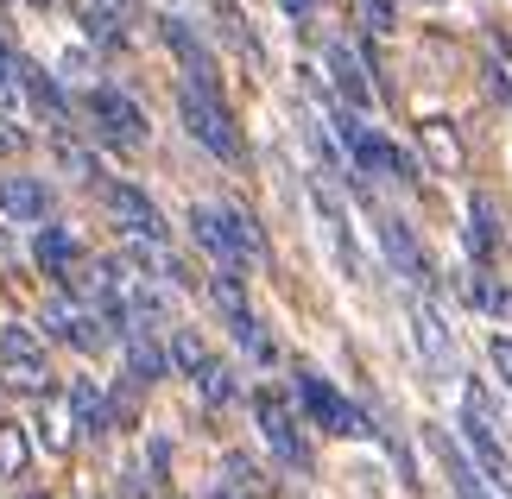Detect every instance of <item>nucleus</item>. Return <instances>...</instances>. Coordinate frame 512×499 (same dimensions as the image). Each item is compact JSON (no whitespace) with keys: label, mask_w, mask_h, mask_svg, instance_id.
<instances>
[{"label":"nucleus","mask_w":512,"mask_h":499,"mask_svg":"<svg viewBox=\"0 0 512 499\" xmlns=\"http://www.w3.org/2000/svg\"><path fill=\"white\" fill-rule=\"evenodd\" d=\"M190 234H196V247L215 259V272H234V278L266 272V241H260V222H253V215L228 209V203H196Z\"/></svg>","instance_id":"1"},{"label":"nucleus","mask_w":512,"mask_h":499,"mask_svg":"<svg viewBox=\"0 0 512 499\" xmlns=\"http://www.w3.org/2000/svg\"><path fill=\"white\" fill-rule=\"evenodd\" d=\"M177 114H184V133H190L209 158H222V165H241V158H247L222 83H184V89H177Z\"/></svg>","instance_id":"2"},{"label":"nucleus","mask_w":512,"mask_h":499,"mask_svg":"<svg viewBox=\"0 0 512 499\" xmlns=\"http://www.w3.org/2000/svg\"><path fill=\"white\" fill-rule=\"evenodd\" d=\"M89 121H95V133L108 139V146H121V152H140L146 139H152V127H146V114H140V102L133 95H121L114 83H95L89 89Z\"/></svg>","instance_id":"3"},{"label":"nucleus","mask_w":512,"mask_h":499,"mask_svg":"<svg viewBox=\"0 0 512 499\" xmlns=\"http://www.w3.org/2000/svg\"><path fill=\"white\" fill-rule=\"evenodd\" d=\"M0 373L26 392H51V367H45V335L26 329V323H7L0 329Z\"/></svg>","instance_id":"4"},{"label":"nucleus","mask_w":512,"mask_h":499,"mask_svg":"<svg viewBox=\"0 0 512 499\" xmlns=\"http://www.w3.org/2000/svg\"><path fill=\"white\" fill-rule=\"evenodd\" d=\"M298 398H304V411L317 417V424L329 430V436H367V417H361V405L354 398H342L336 386H329L323 373H298Z\"/></svg>","instance_id":"5"},{"label":"nucleus","mask_w":512,"mask_h":499,"mask_svg":"<svg viewBox=\"0 0 512 499\" xmlns=\"http://www.w3.org/2000/svg\"><path fill=\"white\" fill-rule=\"evenodd\" d=\"M253 417H260V436H266V449H272V462H285L291 474H310V443H304V430H298V417H291L272 392L253 398Z\"/></svg>","instance_id":"6"},{"label":"nucleus","mask_w":512,"mask_h":499,"mask_svg":"<svg viewBox=\"0 0 512 499\" xmlns=\"http://www.w3.org/2000/svg\"><path fill=\"white\" fill-rule=\"evenodd\" d=\"M462 443H468V455L481 462V474H487V481H494L500 493H512V455L500 449V436H494V417L481 411V398H475V392L462 398Z\"/></svg>","instance_id":"7"},{"label":"nucleus","mask_w":512,"mask_h":499,"mask_svg":"<svg viewBox=\"0 0 512 499\" xmlns=\"http://www.w3.org/2000/svg\"><path fill=\"white\" fill-rule=\"evenodd\" d=\"M108 209H114V222H121L127 241H165V215L159 203H152L146 190H133V184H108Z\"/></svg>","instance_id":"8"},{"label":"nucleus","mask_w":512,"mask_h":499,"mask_svg":"<svg viewBox=\"0 0 512 499\" xmlns=\"http://www.w3.org/2000/svg\"><path fill=\"white\" fill-rule=\"evenodd\" d=\"M38 335H45V342H70V348H102L95 316L83 304H64V297H51V304L38 310Z\"/></svg>","instance_id":"9"},{"label":"nucleus","mask_w":512,"mask_h":499,"mask_svg":"<svg viewBox=\"0 0 512 499\" xmlns=\"http://www.w3.org/2000/svg\"><path fill=\"white\" fill-rule=\"evenodd\" d=\"M373 228H380V247L392 259V272H405L411 285H430V259H424V247H418V234H411L405 215H380Z\"/></svg>","instance_id":"10"},{"label":"nucleus","mask_w":512,"mask_h":499,"mask_svg":"<svg viewBox=\"0 0 512 499\" xmlns=\"http://www.w3.org/2000/svg\"><path fill=\"white\" fill-rule=\"evenodd\" d=\"M0 209H7V222H45V215H51V190L38 184V177L13 171V177H0Z\"/></svg>","instance_id":"11"},{"label":"nucleus","mask_w":512,"mask_h":499,"mask_svg":"<svg viewBox=\"0 0 512 499\" xmlns=\"http://www.w3.org/2000/svg\"><path fill=\"white\" fill-rule=\"evenodd\" d=\"M329 121H336V133L348 139V152L361 158L367 171H392V146H386V139L373 133V127H367V121H361V114H354V108H336V114H329Z\"/></svg>","instance_id":"12"},{"label":"nucleus","mask_w":512,"mask_h":499,"mask_svg":"<svg viewBox=\"0 0 512 499\" xmlns=\"http://www.w3.org/2000/svg\"><path fill=\"white\" fill-rule=\"evenodd\" d=\"M411 342H418V354L449 379V367H456V342H449V329H443V316H437V310L411 304Z\"/></svg>","instance_id":"13"},{"label":"nucleus","mask_w":512,"mask_h":499,"mask_svg":"<svg viewBox=\"0 0 512 499\" xmlns=\"http://www.w3.org/2000/svg\"><path fill=\"white\" fill-rule=\"evenodd\" d=\"M430 449H437V462H443L449 481H456V493H462V499H494V487L481 481V462H468L462 443H449L443 430H430Z\"/></svg>","instance_id":"14"},{"label":"nucleus","mask_w":512,"mask_h":499,"mask_svg":"<svg viewBox=\"0 0 512 499\" xmlns=\"http://www.w3.org/2000/svg\"><path fill=\"white\" fill-rule=\"evenodd\" d=\"M32 259H38V272H51V278H70V266L83 259V247H76V234H70V228H57V222H38Z\"/></svg>","instance_id":"15"},{"label":"nucleus","mask_w":512,"mask_h":499,"mask_svg":"<svg viewBox=\"0 0 512 499\" xmlns=\"http://www.w3.org/2000/svg\"><path fill=\"white\" fill-rule=\"evenodd\" d=\"M165 45L177 51V57H184V83H215V64H209V51H203V38H196L190 26H184V19H177V13H165Z\"/></svg>","instance_id":"16"},{"label":"nucleus","mask_w":512,"mask_h":499,"mask_svg":"<svg viewBox=\"0 0 512 499\" xmlns=\"http://www.w3.org/2000/svg\"><path fill=\"white\" fill-rule=\"evenodd\" d=\"M323 57H329V76H336V89L348 95V108H354V114H367V108H373V83H367L361 57H354L348 45H329Z\"/></svg>","instance_id":"17"},{"label":"nucleus","mask_w":512,"mask_h":499,"mask_svg":"<svg viewBox=\"0 0 512 499\" xmlns=\"http://www.w3.org/2000/svg\"><path fill=\"white\" fill-rule=\"evenodd\" d=\"M70 7H76V19H83V32H89L102 51L127 45V19H121V7H114V0H70Z\"/></svg>","instance_id":"18"},{"label":"nucleus","mask_w":512,"mask_h":499,"mask_svg":"<svg viewBox=\"0 0 512 499\" xmlns=\"http://www.w3.org/2000/svg\"><path fill=\"white\" fill-rule=\"evenodd\" d=\"M127 373H133V386H159V379L171 373V361H165V348L152 342L146 329H127Z\"/></svg>","instance_id":"19"},{"label":"nucleus","mask_w":512,"mask_h":499,"mask_svg":"<svg viewBox=\"0 0 512 499\" xmlns=\"http://www.w3.org/2000/svg\"><path fill=\"white\" fill-rule=\"evenodd\" d=\"M462 241H468V253L481 259H494V247H500V228H494V196H475L468 203V228H462Z\"/></svg>","instance_id":"20"},{"label":"nucleus","mask_w":512,"mask_h":499,"mask_svg":"<svg viewBox=\"0 0 512 499\" xmlns=\"http://www.w3.org/2000/svg\"><path fill=\"white\" fill-rule=\"evenodd\" d=\"M19 89H26L32 102L51 114V121H70V102H64V89H57L51 70H38V64H26V57H19Z\"/></svg>","instance_id":"21"},{"label":"nucleus","mask_w":512,"mask_h":499,"mask_svg":"<svg viewBox=\"0 0 512 499\" xmlns=\"http://www.w3.org/2000/svg\"><path fill=\"white\" fill-rule=\"evenodd\" d=\"M70 424H83V436H102L114 424L108 405H102V392H95L89 379H70Z\"/></svg>","instance_id":"22"},{"label":"nucleus","mask_w":512,"mask_h":499,"mask_svg":"<svg viewBox=\"0 0 512 499\" xmlns=\"http://www.w3.org/2000/svg\"><path fill=\"white\" fill-rule=\"evenodd\" d=\"M26 468H32V436L26 424H0V481H26Z\"/></svg>","instance_id":"23"},{"label":"nucleus","mask_w":512,"mask_h":499,"mask_svg":"<svg viewBox=\"0 0 512 499\" xmlns=\"http://www.w3.org/2000/svg\"><path fill=\"white\" fill-rule=\"evenodd\" d=\"M190 379H196V392H203V405H234V392H241V379H234L228 361H203Z\"/></svg>","instance_id":"24"},{"label":"nucleus","mask_w":512,"mask_h":499,"mask_svg":"<svg viewBox=\"0 0 512 499\" xmlns=\"http://www.w3.org/2000/svg\"><path fill=\"white\" fill-rule=\"evenodd\" d=\"M165 361H171V373H196V367L209 361V348L196 342V335H184V329H177L171 342H165Z\"/></svg>","instance_id":"25"},{"label":"nucleus","mask_w":512,"mask_h":499,"mask_svg":"<svg viewBox=\"0 0 512 499\" xmlns=\"http://www.w3.org/2000/svg\"><path fill=\"white\" fill-rule=\"evenodd\" d=\"M57 158H64V171L76 177V184H95V158L83 146H70V139H57Z\"/></svg>","instance_id":"26"},{"label":"nucleus","mask_w":512,"mask_h":499,"mask_svg":"<svg viewBox=\"0 0 512 499\" xmlns=\"http://www.w3.org/2000/svg\"><path fill=\"white\" fill-rule=\"evenodd\" d=\"M13 89H19V57H13L7 38H0V102H13Z\"/></svg>","instance_id":"27"},{"label":"nucleus","mask_w":512,"mask_h":499,"mask_svg":"<svg viewBox=\"0 0 512 499\" xmlns=\"http://www.w3.org/2000/svg\"><path fill=\"white\" fill-rule=\"evenodd\" d=\"M487 361L500 367V379L512 386V335H494V342H487Z\"/></svg>","instance_id":"28"},{"label":"nucleus","mask_w":512,"mask_h":499,"mask_svg":"<svg viewBox=\"0 0 512 499\" xmlns=\"http://www.w3.org/2000/svg\"><path fill=\"white\" fill-rule=\"evenodd\" d=\"M361 13L373 32H392V0H361Z\"/></svg>","instance_id":"29"},{"label":"nucleus","mask_w":512,"mask_h":499,"mask_svg":"<svg viewBox=\"0 0 512 499\" xmlns=\"http://www.w3.org/2000/svg\"><path fill=\"white\" fill-rule=\"evenodd\" d=\"M228 481H234V487H260V474H253L247 455H228Z\"/></svg>","instance_id":"30"},{"label":"nucleus","mask_w":512,"mask_h":499,"mask_svg":"<svg viewBox=\"0 0 512 499\" xmlns=\"http://www.w3.org/2000/svg\"><path fill=\"white\" fill-rule=\"evenodd\" d=\"M279 7H285V19H310V13H317V0H279Z\"/></svg>","instance_id":"31"},{"label":"nucleus","mask_w":512,"mask_h":499,"mask_svg":"<svg viewBox=\"0 0 512 499\" xmlns=\"http://www.w3.org/2000/svg\"><path fill=\"white\" fill-rule=\"evenodd\" d=\"M209 499H247V487H234V481H215V487H209Z\"/></svg>","instance_id":"32"},{"label":"nucleus","mask_w":512,"mask_h":499,"mask_svg":"<svg viewBox=\"0 0 512 499\" xmlns=\"http://www.w3.org/2000/svg\"><path fill=\"white\" fill-rule=\"evenodd\" d=\"M114 7H121V13H133V7H140V0H114Z\"/></svg>","instance_id":"33"},{"label":"nucleus","mask_w":512,"mask_h":499,"mask_svg":"<svg viewBox=\"0 0 512 499\" xmlns=\"http://www.w3.org/2000/svg\"><path fill=\"white\" fill-rule=\"evenodd\" d=\"M424 7H443V0H424Z\"/></svg>","instance_id":"34"},{"label":"nucleus","mask_w":512,"mask_h":499,"mask_svg":"<svg viewBox=\"0 0 512 499\" xmlns=\"http://www.w3.org/2000/svg\"><path fill=\"white\" fill-rule=\"evenodd\" d=\"M26 499H45V493H26Z\"/></svg>","instance_id":"35"}]
</instances>
